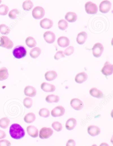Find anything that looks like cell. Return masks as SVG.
I'll return each instance as SVG.
<instances>
[{"mask_svg":"<svg viewBox=\"0 0 113 146\" xmlns=\"http://www.w3.org/2000/svg\"><path fill=\"white\" fill-rule=\"evenodd\" d=\"M57 44L59 46L62 48H67L70 44V40L66 36H60L57 40Z\"/></svg>","mask_w":113,"mask_h":146,"instance_id":"cell-18","label":"cell"},{"mask_svg":"<svg viewBox=\"0 0 113 146\" xmlns=\"http://www.w3.org/2000/svg\"><path fill=\"white\" fill-rule=\"evenodd\" d=\"M70 106L75 110L80 111L84 107V103L81 100L77 98L72 99L70 101Z\"/></svg>","mask_w":113,"mask_h":146,"instance_id":"cell-8","label":"cell"},{"mask_svg":"<svg viewBox=\"0 0 113 146\" xmlns=\"http://www.w3.org/2000/svg\"><path fill=\"white\" fill-rule=\"evenodd\" d=\"M9 134L12 138L20 139L24 136L25 132L24 128L18 123L12 124L9 128Z\"/></svg>","mask_w":113,"mask_h":146,"instance_id":"cell-1","label":"cell"},{"mask_svg":"<svg viewBox=\"0 0 113 146\" xmlns=\"http://www.w3.org/2000/svg\"><path fill=\"white\" fill-rule=\"evenodd\" d=\"M104 50V46L100 42H97L94 45L92 49L93 54L94 57H100L103 53Z\"/></svg>","mask_w":113,"mask_h":146,"instance_id":"cell-3","label":"cell"},{"mask_svg":"<svg viewBox=\"0 0 113 146\" xmlns=\"http://www.w3.org/2000/svg\"><path fill=\"white\" fill-rule=\"evenodd\" d=\"M66 146H76V142H75V140L73 139H69L67 141Z\"/></svg>","mask_w":113,"mask_h":146,"instance_id":"cell-42","label":"cell"},{"mask_svg":"<svg viewBox=\"0 0 113 146\" xmlns=\"http://www.w3.org/2000/svg\"><path fill=\"white\" fill-rule=\"evenodd\" d=\"M52 127L57 132L61 131L62 129V125L61 123L58 121L54 122L52 123Z\"/></svg>","mask_w":113,"mask_h":146,"instance_id":"cell-37","label":"cell"},{"mask_svg":"<svg viewBox=\"0 0 113 146\" xmlns=\"http://www.w3.org/2000/svg\"><path fill=\"white\" fill-rule=\"evenodd\" d=\"M10 119L8 117H5L0 119V127L3 129H6L9 126Z\"/></svg>","mask_w":113,"mask_h":146,"instance_id":"cell-30","label":"cell"},{"mask_svg":"<svg viewBox=\"0 0 113 146\" xmlns=\"http://www.w3.org/2000/svg\"><path fill=\"white\" fill-rule=\"evenodd\" d=\"M33 3L31 0H26L23 2L22 7L24 10L30 11L33 7Z\"/></svg>","mask_w":113,"mask_h":146,"instance_id":"cell-31","label":"cell"},{"mask_svg":"<svg viewBox=\"0 0 113 146\" xmlns=\"http://www.w3.org/2000/svg\"><path fill=\"white\" fill-rule=\"evenodd\" d=\"M65 109L64 107L59 106L53 109L51 111V115L54 117H62L65 113Z\"/></svg>","mask_w":113,"mask_h":146,"instance_id":"cell-11","label":"cell"},{"mask_svg":"<svg viewBox=\"0 0 113 146\" xmlns=\"http://www.w3.org/2000/svg\"><path fill=\"white\" fill-rule=\"evenodd\" d=\"M57 73L54 70L47 71L45 74V78L46 81L49 82L54 81L57 78Z\"/></svg>","mask_w":113,"mask_h":146,"instance_id":"cell-22","label":"cell"},{"mask_svg":"<svg viewBox=\"0 0 113 146\" xmlns=\"http://www.w3.org/2000/svg\"><path fill=\"white\" fill-rule=\"evenodd\" d=\"M9 11V8L8 6L4 4L0 5V15L5 16L8 14Z\"/></svg>","mask_w":113,"mask_h":146,"instance_id":"cell-36","label":"cell"},{"mask_svg":"<svg viewBox=\"0 0 113 146\" xmlns=\"http://www.w3.org/2000/svg\"><path fill=\"white\" fill-rule=\"evenodd\" d=\"M42 50L38 47H34L32 48L30 51V55L32 58L36 59L40 56L41 54Z\"/></svg>","mask_w":113,"mask_h":146,"instance_id":"cell-25","label":"cell"},{"mask_svg":"<svg viewBox=\"0 0 113 146\" xmlns=\"http://www.w3.org/2000/svg\"><path fill=\"white\" fill-rule=\"evenodd\" d=\"M6 136V134L5 132L4 131L0 130V140L5 138Z\"/></svg>","mask_w":113,"mask_h":146,"instance_id":"cell-43","label":"cell"},{"mask_svg":"<svg viewBox=\"0 0 113 146\" xmlns=\"http://www.w3.org/2000/svg\"><path fill=\"white\" fill-rule=\"evenodd\" d=\"M27 131L28 135L32 138H37L38 136V130L34 126L30 125L27 127Z\"/></svg>","mask_w":113,"mask_h":146,"instance_id":"cell-19","label":"cell"},{"mask_svg":"<svg viewBox=\"0 0 113 146\" xmlns=\"http://www.w3.org/2000/svg\"><path fill=\"white\" fill-rule=\"evenodd\" d=\"M0 46L7 49H11L13 46V42L6 36H2L0 38Z\"/></svg>","mask_w":113,"mask_h":146,"instance_id":"cell-5","label":"cell"},{"mask_svg":"<svg viewBox=\"0 0 113 146\" xmlns=\"http://www.w3.org/2000/svg\"><path fill=\"white\" fill-rule=\"evenodd\" d=\"M74 50H75L73 46H71L67 47V48L65 49L64 51H63V52H64L65 56H70V55H72L73 53L74 52Z\"/></svg>","mask_w":113,"mask_h":146,"instance_id":"cell-38","label":"cell"},{"mask_svg":"<svg viewBox=\"0 0 113 146\" xmlns=\"http://www.w3.org/2000/svg\"><path fill=\"white\" fill-rule=\"evenodd\" d=\"M53 21L48 18H45L42 20L40 22V26L42 29H49L53 26Z\"/></svg>","mask_w":113,"mask_h":146,"instance_id":"cell-15","label":"cell"},{"mask_svg":"<svg viewBox=\"0 0 113 146\" xmlns=\"http://www.w3.org/2000/svg\"><path fill=\"white\" fill-rule=\"evenodd\" d=\"M46 101L49 103H57L60 101V98L57 95L50 94L46 96L45 98Z\"/></svg>","mask_w":113,"mask_h":146,"instance_id":"cell-28","label":"cell"},{"mask_svg":"<svg viewBox=\"0 0 113 146\" xmlns=\"http://www.w3.org/2000/svg\"><path fill=\"white\" fill-rule=\"evenodd\" d=\"M38 114L41 117L47 118L50 115V112L48 109L46 108H42L38 111Z\"/></svg>","mask_w":113,"mask_h":146,"instance_id":"cell-34","label":"cell"},{"mask_svg":"<svg viewBox=\"0 0 113 146\" xmlns=\"http://www.w3.org/2000/svg\"><path fill=\"white\" fill-rule=\"evenodd\" d=\"M24 106L27 109H30L33 105V100L31 98L27 97L25 98L23 101Z\"/></svg>","mask_w":113,"mask_h":146,"instance_id":"cell-35","label":"cell"},{"mask_svg":"<svg viewBox=\"0 0 113 146\" xmlns=\"http://www.w3.org/2000/svg\"><path fill=\"white\" fill-rule=\"evenodd\" d=\"M9 73L7 68L5 67L0 69V81L6 80L9 77Z\"/></svg>","mask_w":113,"mask_h":146,"instance_id":"cell-29","label":"cell"},{"mask_svg":"<svg viewBox=\"0 0 113 146\" xmlns=\"http://www.w3.org/2000/svg\"><path fill=\"white\" fill-rule=\"evenodd\" d=\"M10 141L7 139H2L0 140V146H11Z\"/></svg>","mask_w":113,"mask_h":146,"instance_id":"cell-41","label":"cell"},{"mask_svg":"<svg viewBox=\"0 0 113 146\" xmlns=\"http://www.w3.org/2000/svg\"><path fill=\"white\" fill-rule=\"evenodd\" d=\"M1 2H2V0H0V4H1Z\"/></svg>","mask_w":113,"mask_h":146,"instance_id":"cell-46","label":"cell"},{"mask_svg":"<svg viewBox=\"0 0 113 146\" xmlns=\"http://www.w3.org/2000/svg\"><path fill=\"white\" fill-rule=\"evenodd\" d=\"M89 94L91 96L100 99L103 97V93L95 87H93L90 90Z\"/></svg>","mask_w":113,"mask_h":146,"instance_id":"cell-21","label":"cell"},{"mask_svg":"<svg viewBox=\"0 0 113 146\" xmlns=\"http://www.w3.org/2000/svg\"><path fill=\"white\" fill-rule=\"evenodd\" d=\"M41 89L44 92L50 93L54 92L56 90V87L53 84L44 82L41 85Z\"/></svg>","mask_w":113,"mask_h":146,"instance_id":"cell-17","label":"cell"},{"mask_svg":"<svg viewBox=\"0 0 113 146\" xmlns=\"http://www.w3.org/2000/svg\"><path fill=\"white\" fill-rule=\"evenodd\" d=\"M91 146H97V145H96V144H93V145Z\"/></svg>","mask_w":113,"mask_h":146,"instance_id":"cell-45","label":"cell"},{"mask_svg":"<svg viewBox=\"0 0 113 146\" xmlns=\"http://www.w3.org/2000/svg\"><path fill=\"white\" fill-rule=\"evenodd\" d=\"M36 119V115L33 113L27 114L24 117V121L26 123H31L34 122Z\"/></svg>","mask_w":113,"mask_h":146,"instance_id":"cell-26","label":"cell"},{"mask_svg":"<svg viewBox=\"0 0 113 146\" xmlns=\"http://www.w3.org/2000/svg\"><path fill=\"white\" fill-rule=\"evenodd\" d=\"M58 28L62 31H65L68 27V23L66 20H60L58 22Z\"/></svg>","mask_w":113,"mask_h":146,"instance_id":"cell-33","label":"cell"},{"mask_svg":"<svg viewBox=\"0 0 113 146\" xmlns=\"http://www.w3.org/2000/svg\"><path fill=\"white\" fill-rule=\"evenodd\" d=\"M77 124L76 119L74 118H70L66 121L65 127L68 130L71 131L75 128Z\"/></svg>","mask_w":113,"mask_h":146,"instance_id":"cell-23","label":"cell"},{"mask_svg":"<svg viewBox=\"0 0 113 146\" xmlns=\"http://www.w3.org/2000/svg\"><path fill=\"white\" fill-rule=\"evenodd\" d=\"M88 38V34L85 32H81L77 36V42L79 45L84 44Z\"/></svg>","mask_w":113,"mask_h":146,"instance_id":"cell-20","label":"cell"},{"mask_svg":"<svg viewBox=\"0 0 113 146\" xmlns=\"http://www.w3.org/2000/svg\"><path fill=\"white\" fill-rule=\"evenodd\" d=\"M86 12L89 14H94L98 12V7L96 4L88 1L85 5Z\"/></svg>","mask_w":113,"mask_h":146,"instance_id":"cell-7","label":"cell"},{"mask_svg":"<svg viewBox=\"0 0 113 146\" xmlns=\"http://www.w3.org/2000/svg\"><path fill=\"white\" fill-rule=\"evenodd\" d=\"M45 14V10L41 6H36L34 8L32 12V15L33 18L36 20H40L43 18Z\"/></svg>","mask_w":113,"mask_h":146,"instance_id":"cell-4","label":"cell"},{"mask_svg":"<svg viewBox=\"0 0 113 146\" xmlns=\"http://www.w3.org/2000/svg\"><path fill=\"white\" fill-rule=\"evenodd\" d=\"M13 55L16 58L20 59L27 54V50L23 46L20 45L14 48L13 51Z\"/></svg>","mask_w":113,"mask_h":146,"instance_id":"cell-2","label":"cell"},{"mask_svg":"<svg viewBox=\"0 0 113 146\" xmlns=\"http://www.w3.org/2000/svg\"><path fill=\"white\" fill-rule=\"evenodd\" d=\"M99 146H110L106 143H102L99 145Z\"/></svg>","mask_w":113,"mask_h":146,"instance_id":"cell-44","label":"cell"},{"mask_svg":"<svg viewBox=\"0 0 113 146\" xmlns=\"http://www.w3.org/2000/svg\"><path fill=\"white\" fill-rule=\"evenodd\" d=\"M54 131L50 127H43L41 129L39 137L41 139H47L53 134Z\"/></svg>","mask_w":113,"mask_h":146,"instance_id":"cell-6","label":"cell"},{"mask_svg":"<svg viewBox=\"0 0 113 146\" xmlns=\"http://www.w3.org/2000/svg\"><path fill=\"white\" fill-rule=\"evenodd\" d=\"M111 8V2L108 0H104L99 5V11L102 13H106L110 11Z\"/></svg>","mask_w":113,"mask_h":146,"instance_id":"cell-10","label":"cell"},{"mask_svg":"<svg viewBox=\"0 0 113 146\" xmlns=\"http://www.w3.org/2000/svg\"><path fill=\"white\" fill-rule=\"evenodd\" d=\"M43 38L47 43L52 44L55 42L56 36L55 34L51 31H47L43 34Z\"/></svg>","mask_w":113,"mask_h":146,"instance_id":"cell-12","label":"cell"},{"mask_svg":"<svg viewBox=\"0 0 113 146\" xmlns=\"http://www.w3.org/2000/svg\"><path fill=\"white\" fill-rule=\"evenodd\" d=\"M18 14V10L17 9H13L11 10L9 13V17L10 19L14 20L17 18Z\"/></svg>","mask_w":113,"mask_h":146,"instance_id":"cell-39","label":"cell"},{"mask_svg":"<svg viewBox=\"0 0 113 146\" xmlns=\"http://www.w3.org/2000/svg\"><path fill=\"white\" fill-rule=\"evenodd\" d=\"M101 71L102 74L105 76H108L111 75L113 73V65L109 62H106L103 67L102 68Z\"/></svg>","mask_w":113,"mask_h":146,"instance_id":"cell-9","label":"cell"},{"mask_svg":"<svg viewBox=\"0 0 113 146\" xmlns=\"http://www.w3.org/2000/svg\"><path fill=\"white\" fill-rule=\"evenodd\" d=\"M25 43L28 47L31 48L36 47L37 44L36 40L32 36H28L26 38L25 40Z\"/></svg>","mask_w":113,"mask_h":146,"instance_id":"cell-27","label":"cell"},{"mask_svg":"<svg viewBox=\"0 0 113 146\" xmlns=\"http://www.w3.org/2000/svg\"><path fill=\"white\" fill-rule=\"evenodd\" d=\"M77 19V16L76 13L73 12H69L65 16V19L68 22L73 23L76 22Z\"/></svg>","mask_w":113,"mask_h":146,"instance_id":"cell-24","label":"cell"},{"mask_svg":"<svg viewBox=\"0 0 113 146\" xmlns=\"http://www.w3.org/2000/svg\"><path fill=\"white\" fill-rule=\"evenodd\" d=\"M65 56L64 54L63 51L62 50H59L55 54L54 56V58L56 60H58L61 58H65Z\"/></svg>","mask_w":113,"mask_h":146,"instance_id":"cell-40","label":"cell"},{"mask_svg":"<svg viewBox=\"0 0 113 146\" xmlns=\"http://www.w3.org/2000/svg\"><path fill=\"white\" fill-rule=\"evenodd\" d=\"M88 78V74L85 72L78 73L75 78V81L78 84H82L86 82Z\"/></svg>","mask_w":113,"mask_h":146,"instance_id":"cell-14","label":"cell"},{"mask_svg":"<svg viewBox=\"0 0 113 146\" xmlns=\"http://www.w3.org/2000/svg\"><path fill=\"white\" fill-rule=\"evenodd\" d=\"M87 131L89 135L94 137L97 136L100 133L101 130L98 127L92 125L88 127Z\"/></svg>","mask_w":113,"mask_h":146,"instance_id":"cell-16","label":"cell"},{"mask_svg":"<svg viewBox=\"0 0 113 146\" xmlns=\"http://www.w3.org/2000/svg\"><path fill=\"white\" fill-rule=\"evenodd\" d=\"M24 94L27 97L33 98L36 95V90L32 86H28L24 89Z\"/></svg>","mask_w":113,"mask_h":146,"instance_id":"cell-13","label":"cell"},{"mask_svg":"<svg viewBox=\"0 0 113 146\" xmlns=\"http://www.w3.org/2000/svg\"><path fill=\"white\" fill-rule=\"evenodd\" d=\"M10 32V29L8 26L5 24L0 25V33L2 34V35H8Z\"/></svg>","mask_w":113,"mask_h":146,"instance_id":"cell-32","label":"cell"}]
</instances>
